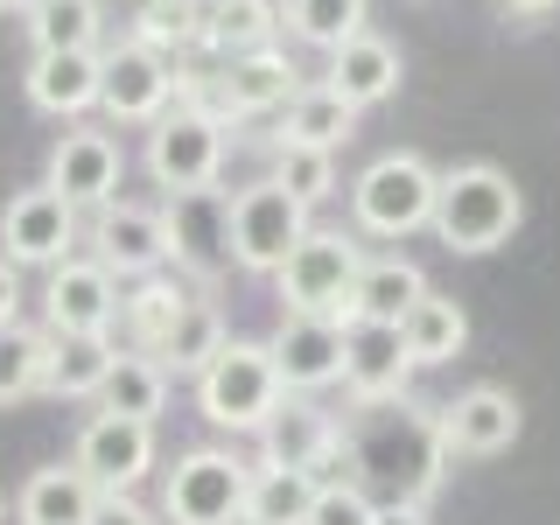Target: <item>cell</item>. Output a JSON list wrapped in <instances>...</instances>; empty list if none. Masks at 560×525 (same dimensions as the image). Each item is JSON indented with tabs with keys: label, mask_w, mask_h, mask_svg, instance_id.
Wrapping results in <instances>:
<instances>
[{
	"label": "cell",
	"mask_w": 560,
	"mask_h": 525,
	"mask_svg": "<svg viewBox=\"0 0 560 525\" xmlns=\"http://www.w3.org/2000/svg\"><path fill=\"white\" fill-rule=\"evenodd\" d=\"M343 442H350V469H358V483L372 490L385 483L393 498L385 504H428L434 483L448 477V442H442V420L420 413L413 399H385V407H350L343 420Z\"/></svg>",
	"instance_id": "1"
},
{
	"label": "cell",
	"mask_w": 560,
	"mask_h": 525,
	"mask_svg": "<svg viewBox=\"0 0 560 525\" xmlns=\"http://www.w3.org/2000/svg\"><path fill=\"white\" fill-rule=\"evenodd\" d=\"M525 224V197L518 183L504 175L498 162H463V168H442V203H434V238L448 253L477 259V253H498L512 245V232Z\"/></svg>",
	"instance_id": "2"
},
{
	"label": "cell",
	"mask_w": 560,
	"mask_h": 525,
	"mask_svg": "<svg viewBox=\"0 0 560 525\" xmlns=\"http://www.w3.org/2000/svg\"><path fill=\"white\" fill-rule=\"evenodd\" d=\"M434 203H442V168L413 148L378 154L372 168L350 183V218L364 238H413L434 232Z\"/></svg>",
	"instance_id": "3"
},
{
	"label": "cell",
	"mask_w": 560,
	"mask_h": 525,
	"mask_svg": "<svg viewBox=\"0 0 560 525\" xmlns=\"http://www.w3.org/2000/svg\"><path fill=\"white\" fill-rule=\"evenodd\" d=\"M280 399H288V378H280V364H273V343L232 337L218 350V364L197 378V407H203L210 428H224V434H259L280 413Z\"/></svg>",
	"instance_id": "4"
},
{
	"label": "cell",
	"mask_w": 560,
	"mask_h": 525,
	"mask_svg": "<svg viewBox=\"0 0 560 525\" xmlns=\"http://www.w3.org/2000/svg\"><path fill=\"white\" fill-rule=\"evenodd\" d=\"M358 273H364L358 232H329V224H315V232L280 259L273 288H280V308H288V315H329V323H337V315L350 308Z\"/></svg>",
	"instance_id": "5"
},
{
	"label": "cell",
	"mask_w": 560,
	"mask_h": 525,
	"mask_svg": "<svg viewBox=\"0 0 560 525\" xmlns=\"http://www.w3.org/2000/svg\"><path fill=\"white\" fill-rule=\"evenodd\" d=\"M224 140H232V119L224 113H210V105H168L148 127V175L168 197H183V189H218Z\"/></svg>",
	"instance_id": "6"
},
{
	"label": "cell",
	"mask_w": 560,
	"mask_h": 525,
	"mask_svg": "<svg viewBox=\"0 0 560 525\" xmlns=\"http://www.w3.org/2000/svg\"><path fill=\"white\" fill-rule=\"evenodd\" d=\"M259 469H308L315 483H358L343 420L315 407V393H288L280 413L259 428Z\"/></svg>",
	"instance_id": "7"
},
{
	"label": "cell",
	"mask_w": 560,
	"mask_h": 525,
	"mask_svg": "<svg viewBox=\"0 0 560 525\" xmlns=\"http://www.w3.org/2000/svg\"><path fill=\"white\" fill-rule=\"evenodd\" d=\"M253 469L259 463H238L232 448H189L175 455L168 483H162V512L168 525H232L253 498Z\"/></svg>",
	"instance_id": "8"
},
{
	"label": "cell",
	"mask_w": 560,
	"mask_h": 525,
	"mask_svg": "<svg viewBox=\"0 0 560 525\" xmlns=\"http://www.w3.org/2000/svg\"><path fill=\"white\" fill-rule=\"evenodd\" d=\"M308 232H315V224H308V203L288 197L273 175H267V183L232 189V267H245V273H280V259H288Z\"/></svg>",
	"instance_id": "9"
},
{
	"label": "cell",
	"mask_w": 560,
	"mask_h": 525,
	"mask_svg": "<svg viewBox=\"0 0 560 525\" xmlns=\"http://www.w3.org/2000/svg\"><path fill=\"white\" fill-rule=\"evenodd\" d=\"M168 267L183 280H218L232 267V189H183L168 197Z\"/></svg>",
	"instance_id": "10"
},
{
	"label": "cell",
	"mask_w": 560,
	"mask_h": 525,
	"mask_svg": "<svg viewBox=\"0 0 560 525\" xmlns=\"http://www.w3.org/2000/svg\"><path fill=\"white\" fill-rule=\"evenodd\" d=\"M43 315H49V337H113L119 280L105 273L92 253H70L43 280Z\"/></svg>",
	"instance_id": "11"
},
{
	"label": "cell",
	"mask_w": 560,
	"mask_h": 525,
	"mask_svg": "<svg viewBox=\"0 0 560 525\" xmlns=\"http://www.w3.org/2000/svg\"><path fill=\"white\" fill-rule=\"evenodd\" d=\"M0 245H8L0 259L49 273L57 259H70V245H78V203L49 183L22 189V197H8V210H0Z\"/></svg>",
	"instance_id": "12"
},
{
	"label": "cell",
	"mask_w": 560,
	"mask_h": 525,
	"mask_svg": "<svg viewBox=\"0 0 560 525\" xmlns=\"http://www.w3.org/2000/svg\"><path fill=\"white\" fill-rule=\"evenodd\" d=\"M70 463H78L84 477L98 483V498H119V490H133V483L154 469V420H127V413H105V407H98V413L78 428Z\"/></svg>",
	"instance_id": "13"
},
{
	"label": "cell",
	"mask_w": 560,
	"mask_h": 525,
	"mask_svg": "<svg viewBox=\"0 0 560 525\" xmlns=\"http://www.w3.org/2000/svg\"><path fill=\"white\" fill-rule=\"evenodd\" d=\"M413 350L393 323H350L343 329V393L350 407H385V399H407L413 385Z\"/></svg>",
	"instance_id": "14"
},
{
	"label": "cell",
	"mask_w": 560,
	"mask_h": 525,
	"mask_svg": "<svg viewBox=\"0 0 560 525\" xmlns=\"http://www.w3.org/2000/svg\"><path fill=\"white\" fill-rule=\"evenodd\" d=\"M98 105L119 119V127H154V119L175 105V70L162 49H148V43H113L105 49V92Z\"/></svg>",
	"instance_id": "15"
},
{
	"label": "cell",
	"mask_w": 560,
	"mask_h": 525,
	"mask_svg": "<svg viewBox=\"0 0 560 525\" xmlns=\"http://www.w3.org/2000/svg\"><path fill=\"white\" fill-rule=\"evenodd\" d=\"M92 259L113 280H148L168 267V218L148 203H105L92 218Z\"/></svg>",
	"instance_id": "16"
},
{
	"label": "cell",
	"mask_w": 560,
	"mask_h": 525,
	"mask_svg": "<svg viewBox=\"0 0 560 525\" xmlns=\"http://www.w3.org/2000/svg\"><path fill=\"white\" fill-rule=\"evenodd\" d=\"M119 175H127V154H119V140L113 133H98V127H70L57 148H49V168H43V183L49 189H63L78 210H105L119 197Z\"/></svg>",
	"instance_id": "17"
},
{
	"label": "cell",
	"mask_w": 560,
	"mask_h": 525,
	"mask_svg": "<svg viewBox=\"0 0 560 525\" xmlns=\"http://www.w3.org/2000/svg\"><path fill=\"white\" fill-rule=\"evenodd\" d=\"M273 364L288 378V393H323V385H343V323L329 315H288L280 308L273 329Z\"/></svg>",
	"instance_id": "18"
},
{
	"label": "cell",
	"mask_w": 560,
	"mask_h": 525,
	"mask_svg": "<svg viewBox=\"0 0 560 525\" xmlns=\"http://www.w3.org/2000/svg\"><path fill=\"white\" fill-rule=\"evenodd\" d=\"M434 420H442L448 455H504L518 442V428H525L518 399L504 393V385H469V393H455Z\"/></svg>",
	"instance_id": "19"
},
{
	"label": "cell",
	"mask_w": 560,
	"mask_h": 525,
	"mask_svg": "<svg viewBox=\"0 0 560 525\" xmlns=\"http://www.w3.org/2000/svg\"><path fill=\"white\" fill-rule=\"evenodd\" d=\"M28 105L49 119H78L92 113L105 92V49H35L28 63Z\"/></svg>",
	"instance_id": "20"
},
{
	"label": "cell",
	"mask_w": 560,
	"mask_h": 525,
	"mask_svg": "<svg viewBox=\"0 0 560 525\" xmlns=\"http://www.w3.org/2000/svg\"><path fill=\"white\" fill-rule=\"evenodd\" d=\"M224 92V113L232 119H259V113H288V98L302 92V70H294V57L280 43L253 49V57H232L218 78Z\"/></svg>",
	"instance_id": "21"
},
{
	"label": "cell",
	"mask_w": 560,
	"mask_h": 525,
	"mask_svg": "<svg viewBox=\"0 0 560 525\" xmlns=\"http://www.w3.org/2000/svg\"><path fill=\"white\" fill-rule=\"evenodd\" d=\"M428 273L413 267V259H399V253H385V259H364V273H358V288H350V308L337 315V323H407V315L428 302Z\"/></svg>",
	"instance_id": "22"
},
{
	"label": "cell",
	"mask_w": 560,
	"mask_h": 525,
	"mask_svg": "<svg viewBox=\"0 0 560 525\" xmlns=\"http://www.w3.org/2000/svg\"><path fill=\"white\" fill-rule=\"evenodd\" d=\"M323 84L329 92H343L350 105H378V98H393L399 92V49L385 43V35H350L343 49H329V70H323Z\"/></svg>",
	"instance_id": "23"
},
{
	"label": "cell",
	"mask_w": 560,
	"mask_h": 525,
	"mask_svg": "<svg viewBox=\"0 0 560 525\" xmlns=\"http://www.w3.org/2000/svg\"><path fill=\"white\" fill-rule=\"evenodd\" d=\"M92 512H98V483L78 463L35 469L22 483V498H14V518L22 525H92Z\"/></svg>",
	"instance_id": "24"
},
{
	"label": "cell",
	"mask_w": 560,
	"mask_h": 525,
	"mask_svg": "<svg viewBox=\"0 0 560 525\" xmlns=\"http://www.w3.org/2000/svg\"><path fill=\"white\" fill-rule=\"evenodd\" d=\"M197 294L183 288V273H148V280H127L119 294V323H127V350H162L168 329L183 323V308Z\"/></svg>",
	"instance_id": "25"
},
{
	"label": "cell",
	"mask_w": 560,
	"mask_h": 525,
	"mask_svg": "<svg viewBox=\"0 0 560 525\" xmlns=\"http://www.w3.org/2000/svg\"><path fill=\"white\" fill-rule=\"evenodd\" d=\"M119 364L113 337H49V364H43V393L49 399H98L105 378Z\"/></svg>",
	"instance_id": "26"
},
{
	"label": "cell",
	"mask_w": 560,
	"mask_h": 525,
	"mask_svg": "<svg viewBox=\"0 0 560 525\" xmlns=\"http://www.w3.org/2000/svg\"><path fill=\"white\" fill-rule=\"evenodd\" d=\"M350 133H358V105L343 92H329V84H302L288 98V113H280V140L288 148H329L337 154Z\"/></svg>",
	"instance_id": "27"
},
{
	"label": "cell",
	"mask_w": 560,
	"mask_h": 525,
	"mask_svg": "<svg viewBox=\"0 0 560 525\" xmlns=\"http://www.w3.org/2000/svg\"><path fill=\"white\" fill-rule=\"evenodd\" d=\"M168 385L175 372L154 350H119V364H113V378H105V393H98V407L105 413H127V420H154L168 407Z\"/></svg>",
	"instance_id": "28"
},
{
	"label": "cell",
	"mask_w": 560,
	"mask_h": 525,
	"mask_svg": "<svg viewBox=\"0 0 560 525\" xmlns=\"http://www.w3.org/2000/svg\"><path fill=\"white\" fill-rule=\"evenodd\" d=\"M399 337H407L420 372H434V364H455L469 350V315H463V302H448V294H428V302L399 323Z\"/></svg>",
	"instance_id": "29"
},
{
	"label": "cell",
	"mask_w": 560,
	"mask_h": 525,
	"mask_svg": "<svg viewBox=\"0 0 560 525\" xmlns=\"http://www.w3.org/2000/svg\"><path fill=\"white\" fill-rule=\"evenodd\" d=\"M224 343H232V329H224L218 302H203V294H197V302L183 308V323L168 329V343L154 350V358H162L175 378H203L210 364H218V350H224Z\"/></svg>",
	"instance_id": "30"
},
{
	"label": "cell",
	"mask_w": 560,
	"mask_h": 525,
	"mask_svg": "<svg viewBox=\"0 0 560 525\" xmlns=\"http://www.w3.org/2000/svg\"><path fill=\"white\" fill-rule=\"evenodd\" d=\"M280 35V8L273 0H210V28H203V49H218L224 63L232 57H253Z\"/></svg>",
	"instance_id": "31"
},
{
	"label": "cell",
	"mask_w": 560,
	"mask_h": 525,
	"mask_svg": "<svg viewBox=\"0 0 560 525\" xmlns=\"http://www.w3.org/2000/svg\"><path fill=\"white\" fill-rule=\"evenodd\" d=\"M98 35H105L98 0H43V8H28L35 49H98Z\"/></svg>",
	"instance_id": "32"
},
{
	"label": "cell",
	"mask_w": 560,
	"mask_h": 525,
	"mask_svg": "<svg viewBox=\"0 0 560 525\" xmlns=\"http://www.w3.org/2000/svg\"><path fill=\"white\" fill-rule=\"evenodd\" d=\"M203 28H210V0H140L133 8V43L162 49V57L203 43Z\"/></svg>",
	"instance_id": "33"
},
{
	"label": "cell",
	"mask_w": 560,
	"mask_h": 525,
	"mask_svg": "<svg viewBox=\"0 0 560 525\" xmlns=\"http://www.w3.org/2000/svg\"><path fill=\"white\" fill-rule=\"evenodd\" d=\"M280 22L302 35L308 49H323V57H329V49H343L350 35H364V0H288Z\"/></svg>",
	"instance_id": "34"
},
{
	"label": "cell",
	"mask_w": 560,
	"mask_h": 525,
	"mask_svg": "<svg viewBox=\"0 0 560 525\" xmlns=\"http://www.w3.org/2000/svg\"><path fill=\"white\" fill-rule=\"evenodd\" d=\"M43 364H49V329H28V323L0 329V407L43 393Z\"/></svg>",
	"instance_id": "35"
},
{
	"label": "cell",
	"mask_w": 560,
	"mask_h": 525,
	"mask_svg": "<svg viewBox=\"0 0 560 525\" xmlns=\"http://www.w3.org/2000/svg\"><path fill=\"white\" fill-rule=\"evenodd\" d=\"M315 483L308 469H253V498H245V512L267 518V525H302L308 504H315Z\"/></svg>",
	"instance_id": "36"
},
{
	"label": "cell",
	"mask_w": 560,
	"mask_h": 525,
	"mask_svg": "<svg viewBox=\"0 0 560 525\" xmlns=\"http://www.w3.org/2000/svg\"><path fill=\"white\" fill-rule=\"evenodd\" d=\"M273 183L315 210V203L337 197V154H329V148H288V140H273Z\"/></svg>",
	"instance_id": "37"
},
{
	"label": "cell",
	"mask_w": 560,
	"mask_h": 525,
	"mask_svg": "<svg viewBox=\"0 0 560 525\" xmlns=\"http://www.w3.org/2000/svg\"><path fill=\"white\" fill-rule=\"evenodd\" d=\"M302 525H378V498L364 483H323Z\"/></svg>",
	"instance_id": "38"
},
{
	"label": "cell",
	"mask_w": 560,
	"mask_h": 525,
	"mask_svg": "<svg viewBox=\"0 0 560 525\" xmlns=\"http://www.w3.org/2000/svg\"><path fill=\"white\" fill-rule=\"evenodd\" d=\"M92 525H154V512H148V504H133V490H119V498H98Z\"/></svg>",
	"instance_id": "39"
},
{
	"label": "cell",
	"mask_w": 560,
	"mask_h": 525,
	"mask_svg": "<svg viewBox=\"0 0 560 525\" xmlns=\"http://www.w3.org/2000/svg\"><path fill=\"white\" fill-rule=\"evenodd\" d=\"M22 323V267L14 259H0V329Z\"/></svg>",
	"instance_id": "40"
},
{
	"label": "cell",
	"mask_w": 560,
	"mask_h": 525,
	"mask_svg": "<svg viewBox=\"0 0 560 525\" xmlns=\"http://www.w3.org/2000/svg\"><path fill=\"white\" fill-rule=\"evenodd\" d=\"M378 525H434V518H428V504L399 498V504H378Z\"/></svg>",
	"instance_id": "41"
},
{
	"label": "cell",
	"mask_w": 560,
	"mask_h": 525,
	"mask_svg": "<svg viewBox=\"0 0 560 525\" xmlns=\"http://www.w3.org/2000/svg\"><path fill=\"white\" fill-rule=\"evenodd\" d=\"M504 14H512V22H539V14H553L560 0H498Z\"/></svg>",
	"instance_id": "42"
},
{
	"label": "cell",
	"mask_w": 560,
	"mask_h": 525,
	"mask_svg": "<svg viewBox=\"0 0 560 525\" xmlns=\"http://www.w3.org/2000/svg\"><path fill=\"white\" fill-rule=\"evenodd\" d=\"M232 525H267V518H253V512H238V518H232Z\"/></svg>",
	"instance_id": "43"
},
{
	"label": "cell",
	"mask_w": 560,
	"mask_h": 525,
	"mask_svg": "<svg viewBox=\"0 0 560 525\" xmlns=\"http://www.w3.org/2000/svg\"><path fill=\"white\" fill-rule=\"evenodd\" d=\"M22 8H43V0H22Z\"/></svg>",
	"instance_id": "44"
},
{
	"label": "cell",
	"mask_w": 560,
	"mask_h": 525,
	"mask_svg": "<svg viewBox=\"0 0 560 525\" xmlns=\"http://www.w3.org/2000/svg\"><path fill=\"white\" fill-rule=\"evenodd\" d=\"M0 8H8V0H0Z\"/></svg>",
	"instance_id": "45"
}]
</instances>
